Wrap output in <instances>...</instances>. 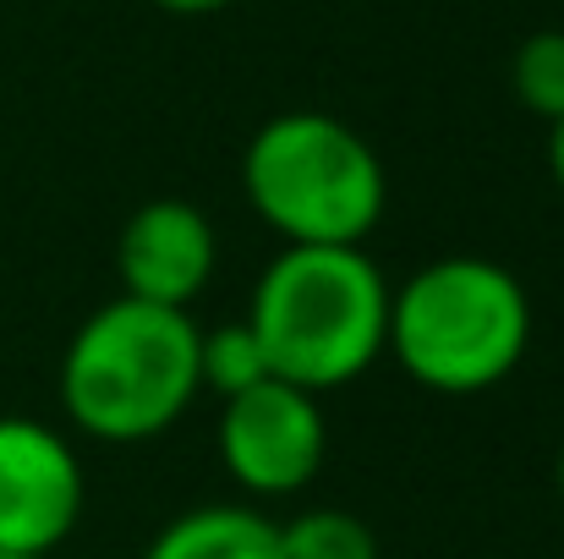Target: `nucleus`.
I'll list each match as a JSON object with an SVG mask.
<instances>
[{
    "mask_svg": "<svg viewBox=\"0 0 564 559\" xmlns=\"http://www.w3.org/2000/svg\"><path fill=\"white\" fill-rule=\"evenodd\" d=\"M389 280L362 247H285L247 302L269 373L313 395L340 389L383 357Z\"/></svg>",
    "mask_w": 564,
    "mask_h": 559,
    "instance_id": "obj_1",
    "label": "nucleus"
},
{
    "mask_svg": "<svg viewBox=\"0 0 564 559\" xmlns=\"http://www.w3.org/2000/svg\"><path fill=\"white\" fill-rule=\"evenodd\" d=\"M197 389L192 313L138 297L94 308L61 357V406L72 428L105 444H143L171 433Z\"/></svg>",
    "mask_w": 564,
    "mask_h": 559,
    "instance_id": "obj_2",
    "label": "nucleus"
},
{
    "mask_svg": "<svg viewBox=\"0 0 564 559\" xmlns=\"http://www.w3.org/2000/svg\"><path fill=\"white\" fill-rule=\"evenodd\" d=\"M532 346L527 286L477 252H449L389 291L383 352L433 395H482L521 368Z\"/></svg>",
    "mask_w": 564,
    "mask_h": 559,
    "instance_id": "obj_3",
    "label": "nucleus"
},
{
    "mask_svg": "<svg viewBox=\"0 0 564 559\" xmlns=\"http://www.w3.org/2000/svg\"><path fill=\"white\" fill-rule=\"evenodd\" d=\"M241 186L285 247H362L389 197L373 143L324 110L269 116L241 154Z\"/></svg>",
    "mask_w": 564,
    "mask_h": 559,
    "instance_id": "obj_4",
    "label": "nucleus"
},
{
    "mask_svg": "<svg viewBox=\"0 0 564 559\" xmlns=\"http://www.w3.org/2000/svg\"><path fill=\"white\" fill-rule=\"evenodd\" d=\"M329 428L313 389L263 378L225 400L219 411V461L236 488L258 499H285L307 488L324 466Z\"/></svg>",
    "mask_w": 564,
    "mask_h": 559,
    "instance_id": "obj_5",
    "label": "nucleus"
},
{
    "mask_svg": "<svg viewBox=\"0 0 564 559\" xmlns=\"http://www.w3.org/2000/svg\"><path fill=\"white\" fill-rule=\"evenodd\" d=\"M83 516V461L66 433L33 417H0V549L44 559Z\"/></svg>",
    "mask_w": 564,
    "mask_h": 559,
    "instance_id": "obj_6",
    "label": "nucleus"
},
{
    "mask_svg": "<svg viewBox=\"0 0 564 559\" xmlns=\"http://www.w3.org/2000/svg\"><path fill=\"white\" fill-rule=\"evenodd\" d=\"M214 264H219L214 225L187 197H149L143 208H132V219L116 236L121 297H138L154 308L192 313V302L214 280Z\"/></svg>",
    "mask_w": 564,
    "mask_h": 559,
    "instance_id": "obj_7",
    "label": "nucleus"
},
{
    "mask_svg": "<svg viewBox=\"0 0 564 559\" xmlns=\"http://www.w3.org/2000/svg\"><path fill=\"white\" fill-rule=\"evenodd\" d=\"M143 559H280V538L252 505H197L165 522Z\"/></svg>",
    "mask_w": 564,
    "mask_h": 559,
    "instance_id": "obj_8",
    "label": "nucleus"
},
{
    "mask_svg": "<svg viewBox=\"0 0 564 559\" xmlns=\"http://www.w3.org/2000/svg\"><path fill=\"white\" fill-rule=\"evenodd\" d=\"M274 538H280V559H378V533L362 516L335 505L274 522Z\"/></svg>",
    "mask_w": 564,
    "mask_h": 559,
    "instance_id": "obj_9",
    "label": "nucleus"
},
{
    "mask_svg": "<svg viewBox=\"0 0 564 559\" xmlns=\"http://www.w3.org/2000/svg\"><path fill=\"white\" fill-rule=\"evenodd\" d=\"M263 378H274V373H269V357H263L258 335L247 330V319L197 330V384L203 389L230 400V395H241V389H252Z\"/></svg>",
    "mask_w": 564,
    "mask_h": 559,
    "instance_id": "obj_10",
    "label": "nucleus"
},
{
    "mask_svg": "<svg viewBox=\"0 0 564 559\" xmlns=\"http://www.w3.org/2000/svg\"><path fill=\"white\" fill-rule=\"evenodd\" d=\"M510 83H516V99L543 116L549 127L564 116V33L549 28V33H532L516 61H510Z\"/></svg>",
    "mask_w": 564,
    "mask_h": 559,
    "instance_id": "obj_11",
    "label": "nucleus"
},
{
    "mask_svg": "<svg viewBox=\"0 0 564 559\" xmlns=\"http://www.w3.org/2000/svg\"><path fill=\"white\" fill-rule=\"evenodd\" d=\"M160 11H176V17H214V11H225L230 0H154Z\"/></svg>",
    "mask_w": 564,
    "mask_h": 559,
    "instance_id": "obj_12",
    "label": "nucleus"
},
{
    "mask_svg": "<svg viewBox=\"0 0 564 559\" xmlns=\"http://www.w3.org/2000/svg\"><path fill=\"white\" fill-rule=\"evenodd\" d=\"M549 165H554V182H560V192H564V116L549 127Z\"/></svg>",
    "mask_w": 564,
    "mask_h": 559,
    "instance_id": "obj_13",
    "label": "nucleus"
},
{
    "mask_svg": "<svg viewBox=\"0 0 564 559\" xmlns=\"http://www.w3.org/2000/svg\"><path fill=\"white\" fill-rule=\"evenodd\" d=\"M554 483H560V499H564V455H560V472H554Z\"/></svg>",
    "mask_w": 564,
    "mask_h": 559,
    "instance_id": "obj_14",
    "label": "nucleus"
},
{
    "mask_svg": "<svg viewBox=\"0 0 564 559\" xmlns=\"http://www.w3.org/2000/svg\"><path fill=\"white\" fill-rule=\"evenodd\" d=\"M0 559H22V555H6V549H0Z\"/></svg>",
    "mask_w": 564,
    "mask_h": 559,
    "instance_id": "obj_15",
    "label": "nucleus"
}]
</instances>
